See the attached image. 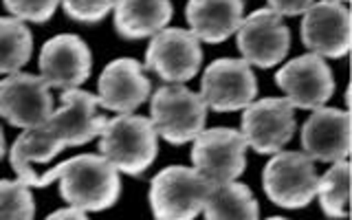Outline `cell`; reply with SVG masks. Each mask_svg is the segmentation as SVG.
<instances>
[{
    "label": "cell",
    "instance_id": "cell-1",
    "mask_svg": "<svg viewBox=\"0 0 352 220\" xmlns=\"http://www.w3.org/2000/svg\"><path fill=\"white\" fill-rule=\"evenodd\" d=\"M99 152L119 174L139 176L159 154V135L150 117L117 115L99 132Z\"/></svg>",
    "mask_w": 352,
    "mask_h": 220
},
{
    "label": "cell",
    "instance_id": "cell-2",
    "mask_svg": "<svg viewBox=\"0 0 352 220\" xmlns=\"http://www.w3.org/2000/svg\"><path fill=\"white\" fill-rule=\"evenodd\" d=\"M60 194L84 212H104L119 201V172L102 154H77L60 163Z\"/></svg>",
    "mask_w": 352,
    "mask_h": 220
},
{
    "label": "cell",
    "instance_id": "cell-3",
    "mask_svg": "<svg viewBox=\"0 0 352 220\" xmlns=\"http://www.w3.org/2000/svg\"><path fill=\"white\" fill-rule=\"evenodd\" d=\"M207 110L203 97L183 84H165L150 99L152 126L172 146L190 143L205 128Z\"/></svg>",
    "mask_w": 352,
    "mask_h": 220
},
{
    "label": "cell",
    "instance_id": "cell-4",
    "mask_svg": "<svg viewBox=\"0 0 352 220\" xmlns=\"http://www.w3.org/2000/svg\"><path fill=\"white\" fill-rule=\"evenodd\" d=\"M315 161L304 152H275L262 172V187L267 198L284 209H302L315 201L317 194Z\"/></svg>",
    "mask_w": 352,
    "mask_h": 220
},
{
    "label": "cell",
    "instance_id": "cell-5",
    "mask_svg": "<svg viewBox=\"0 0 352 220\" xmlns=\"http://www.w3.org/2000/svg\"><path fill=\"white\" fill-rule=\"evenodd\" d=\"M209 183L194 168L170 165L150 183V207L154 218L192 220L203 212Z\"/></svg>",
    "mask_w": 352,
    "mask_h": 220
},
{
    "label": "cell",
    "instance_id": "cell-6",
    "mask_svg": "<svg viewBox=\"0 0 352 220\" xmlns=\"http://www.w3.org/2000/svg\"><path fill=\"white\" fill-rule=\"evenodd\" d=\"M192 141L194 170L209 185L236 181L247 170V141L240 130L203 128Z\"/></svg>",
    "mask_w": 352,
    "mask_h": 220
},
{
    "label": "cell",
    "instance_id": "cell-7",
    "mask_svg": "<svg viewBox=\"0 0 352 220\" xmlns=\"http://www.w3.org/2000/svg\"><path fill=\"white\" fill-rule=\"evenodd\" d=\"M203 49L190 29H161L150 38L146 69L154 71L168 84H185L201 71Z\"/></svg>",
    "mask_w": 352,
    "mask_h": 220
},
{
    "label": "cell",
    "instance_id": "cell-8",
    "mask_svg": "<svg viewBox=\"0 0 352 220\" xmlns=\"http://www.w3.org/2000/svg\"><path fill=\"white\" fill-rule=\"evenodd\" d=\"M295 108L289 99L267 97L253 99L249 106L242 108L240 132L247 146L258 154H275L295 135Z\"/></svg>",
    "mask_w": 352,
    "mask_h": 220
},
{
    "label": "cell",
    "instance_id": "cell-9",
    "mask_svg": "<svg viewBox=\"0 0 352 220\" xmlns=\"http://www.w3.org/2000/svg\"><path fill=\"white\" fill-rule=\"evenodd\" d=\"M242 60L258 69L278 66L291 49V31L273 9H256L242 18L236 31Z\"/></svg>",
    "mask_w": 352,
    "mask_h": 220
},
{
    "label": "cell",
    "instance_id": "cell-10",
    "mask_svg": "<svg viewBox=\"0 0 352 220\" xmlns=\"http://www.w3.org/2000/svg\"><path fill=\"white\" fill-rule=\"evenodd\" d=\"M207 108L216 113H234L249 106L258 95V80L245 60L220 58L203 73L201 93Z\"/></svg>",
    "mask_w": 352,
    "mask_h": 220
},
{
    "label": "cell",
    "instance_id": "cell-11",
    "mask_svg": "<svg viewBox=\"0 0 352 220\" xmlns=\"http://www.w3.org/2000/svg\"><path fill=\"white\" fill-rule=\"evenodd\" d=\"M53 113L49 84L40 75L11 73L0 82V117L7 124L29 130L47 124Z\"/></svg>",
    "mask_w": 352,
    "mask_h": 220
},
{
    "label": "cell",
    "instance_id": "cell-12",
    "mask_svg": "<svg viewBox=\"0 0 352 220\" xmlns=\"http://www.w3.org/2000/svg\"><path fill=\"white\" fill-rule=\"evenodd\" d=\"M278 84L293 108L315 110L330 102L335 95V77L326 60L317 53H306L284 64L275 73Z\"/></svg>",
    "mask_w": 352,
    "mask_h": 220
},
{
    "label": "cell",
    "instance_id": "cell-13",
    "mask_svg": "<svg viewBox=\"0 0 352 220\" xmlns=\"http://www.w3.org/2000/svg\"><path fill=\"white\" fill-rule=\"evenodd\" d=\"M304 47L322 58H344L350 51V11L339 0H315L302 14Z\"/></svg>",
    "mask_w": 352,
    "mask_h": 220
},
{
    "label": "cell",
    "instance_id": "cell-14",
    "mask_svg": "<svg viewBox=\"0 0 352 220\" xmlns=\"http://www.w3.org/2000/svg\"><path fill=\"white\" fill-rule=\"evenodd\" d=\"M60 108L53 110L47 119V128L51 135L62 141L66 148L84 146V143L99 137V132L106 126V117L99 113V99L80 88L62 91Z\"/></svg>",
    "mask_w": 352,
    "mask_h": 220
},
{
    "label": "cell",
    "instance_id": "cell-15",
    "mask_svg": "<svg viewBox=\"0 0 352 220\" xmlns=\"http://www.w3.org/2000/svg\"><path fill=\"white\" fill-rule=\"evenodd\" d=\"M93 69V55L88 44L73 33H60L44 42L40 51V77L49 88H80Z\"/></svg>",
    "mask_w": 352,
    "mask_h": 220
},
{
    "label": "cell",
    "instance_id": "cell-16",
    "mask_svg": "<svg viewBox=\"0 0 352 220\" xmlns=\"http://www.w3.org/2000/svg\"><path fill=\"white\" fill-rule=\"evenodd\" d=\"M146 69L132 58L113 60L99 75V106L117 115H130L148 102L152 84L143 73Z\"/></svg>",
    "mask_w": 352,
    "mask_h": 220
},
{
    "label": "cell",
    "instance_id": "cell-17",
    "mask_svg": "<svg viewBox=\"0 0 352 220\" xmlns=\"http://www.w3.org/2000/svg\"><path fill=\"white\" fill-rule=\"evenodd\" d=\"M302 152L319 163H335L350 154V113L341 108H315L302 126Z\"/></svg>",
    "mask_w": 352,
    "mask_h": 220
},
{
    "label": "cell",
    "instance_id": "cell-18",
    "mask_svg": "<svg viewBox=\"0 0 352 220\" xmlns=\"http://www.w3.org/2000/svg\"><path fill=\"white\" fill-rule=\"evenodd\" d=\"M185 18L198 40L218 44L236 36L245 18V0H190Z\"/></svg>",
    "mask_w": 352,
    "mask_h": 220
},
{
    "label": "cell",
    "instance_id": "cell-19",
    "mask_svg": "<svg viewBox=\"0 0 352 220\" xmlns=\"http://www.w3.org/2000/svg\"><path fill=\"white\" fill-rule=\"evenodd\" d=\"M113 11L119 36L141 40L168 27L174 9L170 0H117Z\"/></svg>",
    "mask_w": 352,
    "mask_h": 220
},
{
    "label": "cell",
    "instance_id": "cell-20",
    "mask_svg": "<svg viewBox=\"0 0 352 220\" xmlns=\"http://www.w3.org/2000/svg\"><path fill=\"white\" fill-rule=\"evenodd\" d=\"M201 214L207 220H256L260 216V205L249 187L236 179L209 185Z\"/></svg>",
    "mask_w": 352,
    "mask_h": 220
},
{
    "label": "cell",
    "instance_id": "cell-21",
    "mask_svg": "<svg viewBox=\"0 0 352 220\" xmlns=\"http://www.w3.org/2000/svg\"><path fill=\"white\" fill-rule=\"evenodd\" d=\"M62 150H66V146L62 141L55 139L44 126L29 128L14 141V146L9 150V161L16 176L22 179L33 165L49 163L51 159L58 157Z\"/></svg>",
    "mask_w": 352,
    "mask_h": 220
},
{
    "label": "cell",
    "instance_id": "cell-22",
    "mask_svg": "<svg viewBox=\"0 0 352 220\" xmlns=\"http://www.w3.org/2000/svg\"><path fill=\"white\" fill-rule=\"evenodd\" d=\"M319 207L328 218H348L350 205V161H335L324 176L317 179Z\"/></svg>",
    "mask_w": 352,
    "mask_h": 220
},
{
    "label": "cell",
    "instance_id": "cell-23",
    "mask_svg": "<svg viewBox=\"0 0 352 220\" xmlns=\"http://www.w3.org/2000/svg\"><path fill=\"white\" fill-rule=\"evenodd\" d=\"M33 36L18 18H0V75L18 73L31 60Z\"/></svg>",
    "mask_w": 352,
    "mask_h": 220
},
{
    "label": "cell",
    "instance_id": "cell-24",
    "mask_svg": "<svg viewBox=\"0 0 352 220\" xmlns=\"http://www.w3.org/2000/svg\"><path fill=\"white\" fill-rule=\"evenodd\" d=\"M36 216V201L20 179L0 181V220H31Z\"/></svg>",
    "mask_w": 352,
    "mask_h": 220
},
{
    "label": "cell",
    "instance_id": "cell-25",
    "mask_svg": "<svg viewBox=\"0 0 352 220\" xmlns=\"http://www.w3.org/2000/svg\"><path fill=\"white\" fill-rule=\"evenodd\" d=\"M7 11L22 22H47L53 18L60 0H3Z\"/></svg>",
    "mask_w": 352,
    "mask_h": 220
},
{
    "label": "cell",
    "instance_id": "cell-26",
    "mask_svg": "<svg viewBox=\"0 0 352 220\" xmlns=\"http://www.w3.org/2000/svg\"><path fill=\"white\" fill-rule=\"evenodd\" d=\"M117 0H60L64 14L77 22H99L113 11Z\"/></svg>",
    "mask_w": 352,
    "mask_h": 220
},
{
    "label": "cell",
    "instance_id": "cell-27",
    "mask_svg": "<svg viewBox=\"0 0 352 220\" xmlns=\"http://www.w3.org/2000/svg\"><path fill=\"white\" fill-rule=\"evenodd\" d=\"M267 3L269 9H273L275 14H280L284 18V16H302L315 0H267Z\"/></svg>",
    "mask_w": 352,
    "mask_h": 220
},
{
    "label": "cell",
    "instance_id": "cell-28",
    "mask_svg": "<svg viewBox=\"0 0 352 220\" xmlns=\"http://www.w3.org/2000/svg\"><path fill=\"white\" fill-rule=\"evenodd\" d=\"M88 214L84 212V209L80 207H62V209H55V212L49 214V220H86Z\"/></svg>",
    "mask_w": 352,
    "mask_h": 220
},
{
    "label": "cell",
    "instance_id": "cell-29",
    "mask_svg": "<svg viewBox=\"0 0 352 220\" xmlns=\"http://www.w3.org/2000/svg\"><path fill=\"white\" fill-rule=\"evenodd\" d=\"M5 152H7V146H5V132L0 128V161L5 159Z\"/></svg>",
    "mask_w": 352,
    "mask_h": 220
},
{
    "label": "cell",
    "instance_id": "cell-30",
    "mask_svg": "<svg viewBox=\"0 0 352 220\" xmlns=\"http://www.w3.org/2000/svg\"><path fill=\"white\" fill-rule=\"evenodd\" d=\"M339 3H346L348 5V0H339Z\"/></svg>",
    "mask_w": 352,
    "mask_h": 220
}]
</instances>
